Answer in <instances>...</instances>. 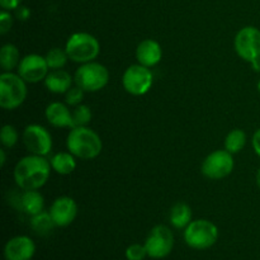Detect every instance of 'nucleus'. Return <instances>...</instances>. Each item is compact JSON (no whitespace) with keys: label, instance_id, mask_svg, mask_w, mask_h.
Listing matches in <instances>:
<instances>
[{"label":"nucleus","instance_id":"nucleus-5","mask_svg":"<svg viewBox=\"0 0 260 260\" xmlns=\"http://www.w3.org/2000/svg\"><path fill=\"white\" fill-rule=\"evenodd\" d=\"M109 81V71L102 63L90 61L81 63L74 74V83L85 93H95L106 88Z\"/></svg>","mask_w":260,"mask_h":260},{"label":"nucleus","instance_id":"nucleus-15","mask_svg":"<svg viewBox=\"0 0 260 260\" xmlns=\"http://www.w3.org/2000/svg\"><path fill=\"white\" fill-rule=\"evenodd\" d=\"M162 48L157 41L152 38L141 41L136 48V60L146 68H154L161 61Z\"/></svg>","mask_w":260,"mask_h":260},{"label":"nucleus","instance_id":"nucleus-8","mask_svg":"<svg viewBox=\"0 0 260 260\" xmlns=\"http://www.w3.org/2000/svg\"><path fill=\"white\" fill-rule=\"evenodd\" d=\"M154 83V75L150 68L135 63L128 66L122 75V85L124 90L135 96L145 95L151 89Z\"/></svg>","mask_w":260,"mask_h":260},{"label":"nucleus","instance_id":"nucleus-24","mask_svg":"<svg viewBox=\"0 0 260 260\" xmlns=\"http://www.w3.org/2000/svg\"><path fill=\"white\" fill-rule=\"evenodd\" d=\"M46 61H47V65L50 68V70H58V69L65 68L68 60H70L68 56L65 48H51L47 53H46Z\"/></svg>","mask_w":260,"mask_h":260},{"label":"nucleus","instance_id":"nucleus-18","mask_svg":"<svg viewBox=\"0 0 260 260\" xmlns=\"http://www.w3.org/2000/svg\"><path fill=\"white\" fill-rule=\"evenodd\" d=\"M45 86L53 94H65L73 86L74 78L63 69L51 70L46 76Z\"/></svg>","mask_w":260,"mask_h":260},{"label":"nucleus","instance_id":"nucleus-14","mask_svg":"<svg viewBox=\"0 0 260 260\" xmlns=\"http://www.w3.org/2000/svg\"><path fill=\"white\" fill-rule=\"evenodd\" d=\"M35 253V241L27 235L14 236L8 240L4 246L5 260H30Z\"/></svg>","mask_w":260,"mask_h":260},{"label":"nucleus","instance_id":"nucleus-9","mask_svg":"<svg viewBox=\"0 0 260 260\" xmlns=\"http://www.w3.org/2000/svg\"><path fill=\"white\" fill-rule=\"evenodd\" d=\"M147 255L152 259L167 258L174 248L173 231L165 225H156L151 229L145 240Z\"/></svg>","mask_w":260,"mask_h":260},{"label":"nucleus","instance_id":"nucleus-1","mask_svg":"<svg viewBox=\"0 0 260 260\" xmlns=\"http://www.w3.org/2000/svg\"><path fill=\"white\" fill-rule=\"evenodd\" d=\"M51 162L45 156L28 155L20 159L14 168V180L22 190L40 189L47 183L51 174Z\"/></svg>","mask_w":260,"mask_h":260},{"label":"nucleus","instance_id":"nucleus-31","mask_svg":"<svg viewBox=\"0 0 260 260\" xmlns=\"http://www.w3.org/2000/svg\"><path fill=\"white\" fill-rule=\"evenodd\" d=\"M251 145H253V149L255 151V154L260 157V128L255 131V134L253 135V139H251Z\"/></svg>","mask_w":260,"mask_h":260},{"label":"nucleus","instance_id":"nucleus-3","mask_svg":"<svg viewBox=\"0 0 260 260\" xmlns=\"http://www.w3.org/2000/svg\"><path fill=\"white\" fill-rule=\"evenodd\" d=\"M27 94V81L19 74L3 71L0 75V107L3 109H17L24 103Z\"/></svg>","mask_w":260,"mask_h":260},{"label":"nucleus","instance_id":"nucleus-34","mask_svg":"<svg viewBox=\"0 0 260 260\" xmlns=\"http://www.w3.org/2000/svg\"><path fill=\"white\" fill-rule=\"evenodd\" d=\"M256 184H258V187L260 188V168H259L258 173H256Z\"/></svg>","mask_w":260,"mask_h":260},{"label":"nucleus","instance_id":"nucleus-16","mask_svg":"<svg viewBox=\"0 0 260 260\" xmlns=\"http://www.w3.org/2000/svg\"><path fill=\"white\" fill-rule=\"evenodd\" d=\"M46 119L48 123L57 128H73V111H70L68 104L61 102H52L46 107Z\"/></svg>","mask_w":260,"mask_h":260},{"label":"nucleus","instance_id":"nucleus-22","mask_svg":"<svg viewBox=\"0 0 260 260\" xmlns=\"http://www.w3.org/2000/svg\"><path fill=\"white\" fill-rule=\"evenodd\" d=\"M30 228L35 231L37 235L40 236H47L53 231V229L57 228L55 221L51 217L50 212H42L37 213V215L30 217Z\"/></svg>","mask_w":260,"mask_h":260},{"label":"nucleus","instance_id":"nucleus-11","mask_svg":"<svg viewBox=\"0 0 260 260\" xmlns=\"http://www.w3.org/2000/svg\"><path fill=\"white\" fill-rule=\"evenodd\" d=\"M22 139L25 149L33 155L46 156L52 150V136L41 124H28L23 131Z\"/></svg>","mask_w":260,"mask_h":260},{"label":"nucleus","instance_id":"nucleus-23","mask_svg":"<svg viewBox=\"0 0 260 260\" xmlns=\"http://www.w3.org/2000/svg\"><path fill=\"white\" fill-rule=\"evenodd\" d=\"M246 145V134L240 128L231 129L225 139V150L231 154H238Z\"/></svg>","mask_w":260,"mask_h":260},{"label":"nucleus","instance_id":"nucleus-2","mask_svg":"<svg viewBox=\"0 0 260 260\" xmlns=\"http://www.w3.org/2000/svg\"><path fill=\"white\" fill-rule=\"evenodd\" d=\"M68 150L75 157L93 160L101 155L103 142L101 136L88 126L73 127L66 139Z\"/></svg>","mask_w":260,"mask_h":260},{"label":"nucleus","instance_id":"nucleus-25","mask_svg":"<svg viewBox=\"0 0 260 260\" xmlns=\"http://www.w3.org/2000/svg\"><path fill=\"white\" fill-rule=\"evenodd\" d=\"M91 117H93L91 109L89 108V106H86V104L81 103L79 104V106L74 107L73 109L74 127L88 126L91 121Z\"/></svg>","mask_w":260,"mask_h":260},{"label":"nucleus","instance_id":"nucleus-21","mask_svg":"<svg viewBox=\"0 0 260 260\" xmlns=\"http://www.w3.org/2000/svg\"><path fill=\"white\" fill-rule=\"evenodd\" d=\"M20 52L13 43H5L0 50V66L4 71H13L20 63Z\"/></svg>","mask_w":260,"mask_h":260},{"label":"nucleus","instance_id":"nucleus-33","mask_svg":"<svg viewBox=\"0 0 260 260\" xmlns=\"http://www.w3.org/2000/svg\"><path fill=\"white\" fill-rule=\"evenodd\" d=\"M5 161H7V155H5V147L0 150V167H4Z\"/></svg>","mask_w":260,"mask_h":260},{"label":"nucleus","instance_id":"nucleus-32","mask_svg":"<svg viewBox=\"0 0 260 260\" xmlns=\"http://www.w3.org/2000/svg\"><path fill=\"white\" fill-rule=\"evenodd\" d=\"M15 10H17L18 19L27 20L28 17H29V10H28L25 7H19V8H17Z\"/></svg>","mask_w":260,"mask_h":260},{"label":"nucleus","instance_id":"nucleus-17","mask_svg":"<svg viewBox=\"0 0 260 260\" xmlns=\"http://www.w3.org/2000/svg\"><path fill=\"white\" fill-rule=\"evenodd\" d=\"M45 207V198L38 189L23 190L18 197V208L28 216H35L42 212Z\"/></svg>","mask_w":260,"mask_h":260},{"label":"nucleus","instance_id":"nucleus-10","mask_svg":"<svg viewBox=\"0 0 260 260\" xmlns=\"http://www.w3.org/2000/svg\"><path fill=\"white\" fill-rule=\"evenodd\" d=\"M235 161L231 152L228 150H216L206 156L202 162V174L212 180H220L233 173Z\"/></svg>","mask_w":260,"mask_h":260},{"label":"nucleus","instance_id":"nucleus-28","mask_svg":"<svg viewBox=\"0 0 260 260\" xmlns=\"http://www.w3.org/2000/svg\"><path fill=\"white\" fill-rule=\"evenodd\" d=\"M147 255V251L145 245L142 244H131L126 249V259L127 260H144Z\"/></svg>","mask_w":260,"mask_h":260},{"label":"nucleus","instance_id":"nucleus-19","mask_svg":"<svg viewBox=\"0 0 260 260\" xmlns=\"http://www.w3.org/2000/svg\"><path fill=\"white\" fill-rule=\"evenodd\" d=\"M193 212L192 208L184 202H178L170 210L169 221L173 228L178 230H184L190 222H192Z\"/></svg>","mask_w":260,"mask_h":260},{"label":"nucleus","instance_id":"nucleus-4","mask_svg":"<svg viewBox=\"0 0 260 260\" xmlns=\"http://www.w3.org/2000/svg\"><path fill=\"white\" fill-rule=\"evenodd\" d=\"M65 50L74 62L86 63L94 61L101 53V43L88 32H76L66 41Z\"/></svg>","mask_w":260,"mask_h":260},{"label":"nucleus","instance_id":"nucleus-12","mask_svg":"<svg viewBox=\"0 0 260 260\" xmlns=\"http://www.w3.org/2000/svg\"><path fill=\"white\" fill-rule=\"evenodd\" d=\"M17 73L27 83L36 84L45 80L46 76L50 73V68H48L45 56H41L38 53H29L20 60Z\"/></svg>","mask_w":260,"mask_h":260},{"label":"nucleus","instance_id":"nucleus-29","mask_svg":"<svg viewBox=\"0 0 260 260\" xmlns=\"http://www.w3.org/2000/svg\"><path fill=\"white\" fill-rule=\"evenodd\" d=\"M13 25V17L9 10H2L0 13V35H7Z\"/></svg>","mask_w":260,"mask_h":260},{"label":"nucleus","instance_id":"nucleus-35","mask_svg":"<svg viewBox=\"0 0 260 260\" xmlns=\"http://www.w3.org/2000/svg\"><path fill=\"white\" fill-rule=\"evenodd\" d=\"M258 90H259V93H260V80L258 81Z\"/></svg>","mask_w":260,"mask_h":260},{"label":"nucleus","instance_id":"nucleus-6","mask_svg":"<svg viewBox=\"0 0 260 260\" xmlns=\"http://www.w3.org/2000/svg\"><path fill=\"white\" fill-rule=\"evenodd\" d=\"M234 47L240 58L260 70V29L253 25L241 28L235 36Z\"/></svg>","mask_w":260,"mask_h":260},{"label":"nucleus","instance_id":"nucleus-13","mask_svg":"<svg viewBox=\"0 0 260 260\" xmlns=\"http://www.w3.org/2000/svg\"><path fill=\"white\" fill-rule=\"evenodd\" d=\"M48 212L57 228H66L75 221L78 216V205L74 198L61 196L53 201Z\"/></svg>","mask_w":260,"mask_h":260},{"label":"nucleus","instance_id":"nucleus-27","mask_svg":"<svg viewBox=\"0 0 260 260\" xmlns=\"http://www.w3.org/2000/svg\"><path fill=\"white\" fill-rule=\"evenodd\" d=\"M84 93H85V91L81 88H79L78 85L71 86V88L65 93L66 104L71 107H76L79 106V104H81V102H83L84 99Z\"/></svg>","mask_w":260,"mask_h":260},{"label":"nucleus","instance_id":"nucleus-7","mask_svg":"<svg viewBox=\"0 0 260 260\" xmlns=\"http://www.w3.org/2000/svg\"><path fill=\"white\" fill-rule=\"evenodd\" d=\"M218 239V229L208 220H193L184 229V241L196 250H207L212 248Z\"/></svg>","mask_w":260,"mask_h":260},{"label":"nucleus","instance_id":"nucleus-20","mask_svg":"<svg viewBox=\"0 0 260 260\" xmlns=\"http://www.w3.org/2000/svg\"><path fill=\"white\" fill-rule=\"evenodd\" d=\"M50 162L53 172L60 175H69L76 169L75 156L70 151L57 152L53 156H51Z\"/></svg>","mask_w":260,"mask_h":260},{"label":"nucleus","instance_id":"nucleus-30","mask_svg":"<svg viewBox=\"0 0 260 260\" xmlns=\"http://www.w3.org/2000/svg\"><path fill=\"white\" fill-rule=\"evenodd\" d=\"M23 0H0V5L4 10H15L20 7Z\"/></svg>","mask_w":260,"mask_h":260},{"label":"nucleus","instance_id":"nucleus-26","mask_svg":"<svg viewBox=\"0 0 260 260\" xmlns=\"http://www.w3.org/2000/svg\"><path fill=\"white\" fill-rule=\"evenodd\" d=\"M19 140V134H18L17 128L12 124H4L0 131V141H2L3 146L5 149H12L18 144Z\"/></svg>","mask_w":260,"mask_h":260}]
</instances>
